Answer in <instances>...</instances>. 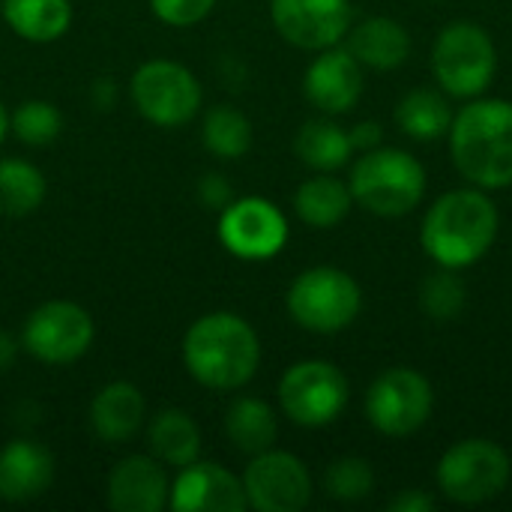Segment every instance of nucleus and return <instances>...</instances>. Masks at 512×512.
<instances>
[{
    "label": "nucleus",
    "instance_id": "1",
    "mask_svg": "<svg viewBox=\"0 0 512 512\" xmlns=\"http://www.w3.org/2000/svg\"><path fill=\"white\" fill-rule=\"evenodd\" d=\"M183 366L207 390H240L261 366L258 333L237 312L201 315L183 336Z\"/></svg>",
    "mask_w": 512,
    "mask_h": 512
},
{
    "label": "nucleus",
    "instance_id": "2",
    "mask_svg": "<svg viewBox=\"0 0 512 512\" xmlns=\"http://www.w3.org/2000/svg\"><path fill=\"white\" fill-rule=\"evenodd\" d=\"M498 207L480 189H453L441 195L420 231V243L438 267L462 270L477 264L498 237Z\"/></svg>",
    "mask_w": 512,
    "mask_h": 512
},
{
    "label": "nucleus",
    "instance_id": "3",
    "mask_svg": "<svg viewBox=\"0 0 512 512\" xmlns=\"http://www.w3.org/2000/svg\"><path fill=\"white\" fill-rule=\"evenodd\" d=\"M453 162L480 189L512 186V102L480 99L465 105L450 126Z\"/></svg>",
    "mask_w": 512,
    "mask_h": 512
},
{
    "label": "nucleus",
    "instance_id": "4",
    "mask_svg": "<svg viewBox=\"0 0 512 512\" xmlns=\"http://www.w3.org/2000/svg\"><path fill=\"white\" fill-rule=\"evenodd\" d=\"M354 201L384 219L411 213L426 195V168L405 150H366L351 168Z\"/></svg>",
    "mask_w": 512,
    "mask_h": 512
},
{
    "label": "nucleus",
    "instance_id": "5",
    "mask_svg": "<svg viewBox=\"0 0 512 512\" xmlns=\"http://www.w3.org/2000/svg\"><path fill=\"white\" fill-rule=\"evenodd\" d=\"M285 306L303 330L339 333L360 315L363 294L351 273L339 267H309L291 282Z\"/></svg>",
    "mask_w": 512,
    "mask_h": 512
},
{
    "label": "nucleus",
    "instance_id": "6",
    "mask_svg": "<svg viewBox=\"0 0 512 512\" xmlns=\"http://www.w3.org/2000/svg\"><path fill=\"white\" fill-rule=\"evenodd\" d=\"M498 69V48L492 36L474 21H453L444 27L432 48V72L438 84L456 96H480Z\"/></svg>",
    "mask_w": 512,
    "mask_h": 512
},
{
    "label": "nucleus",
    "instance_id": "7",
    "mask_svg": "<svg viewBox=\"0 0 512 512\" xmlns=\"http://www.w3.org/2000/svg\"><path fill=\"white\" fill-rule=\"evenodd\" d=\"M129 96L135 111L147 123L162 129H177L198 114L204 90L189 66L156 57L135 69L129 81Z\"/></svg>",
    "mask_w": 512,
    "mask_h": 512
},
{
    "label": "nucleus",
    "instance_id": "8",
    "mask_svg": "<svg viewBox=\"0 0 512 512\" xmlns=\"http://www.w3.org/2000/svg\"><path fill=\"white\" fill-rule=\"evenodd\" d=\"M512 465L504 447L486 438L459 441L438 462V489L456 504H486L510 483Z\"/></svg>",
    "mask_w": 512,
    "mask_h": 512
},
{
    "label": "nucleus",
    "instance_id": "9",
    "mask_svg": "<svg viewBox=\"0 0 512 512\" xmlns=\"http://www.w3.org/2000/svg\"><path fill=\"white\" fill-rule=\"evenodd\" d=\"M348 378L327 360L294 363L279 381L282 414L306 429H321L339 420L348 405Z\"/></svg>",
    "mask_w": 512,
    "mask_h": 512
},
{
    "label": "nucleus",
    "instance_id": "10",
    "mask_svg": "<svg viewBox=\"0 0 512 512\" xmlns=\"http://www.w3.org/2000/svg\"><path fill=\"white\" fill-rule=\"evenodd\" d=\"M96 336V324L90 312L72 300H48L36 306L24 327L21 345L30 357L45 366H66L81 360Z\"/></svg>",
    "mask_w": 512,
    "mask_h": 512
},
{
    "label": "nucleus",
    "instance_id": "11",
    "mask_svg": "<svg viewBox=\"0 0 512 512\" xmlns=\"http://www.w3.org/2000/svg\"><path fill=\"white\" fill-rule=\"evenodd\" d=\"M432 405V384L408 366L387 369L366 393V417L387 438H408L420 432L432 417Z\"/></svg>",
    "mask_w": 512,
    "mask_h": 512
},
{
    "label": "nucleus",
    "instance_id": "12",
    "mask_svg": "<svg viewBox=\"0 0 512 512\" xmlns=\"http://www.w3.org/2000/svg\"><path fill=\"white\" fill-rule=\"evenodd\" d=\"M216 231L219 243L240 261H270L288 243L285 213L261 195L234 198L222 207Z\"/></svg>",
    "mask_w": 512,
    "mask_h": 512
},
{
    "label": "nucleus",
    "instance_id": "13",
    "mask_svg": "<svg viewBox=\"0 0 512 512\" xmlns=\"http://www.w3.org/2000/svg\"><path fill=\"white\" fill-rule=\"evenodd\" d=\"M240 480L249 507L258 512H300L312 501L309 468L285 450L270 447L252 456Z\"/></svg>",
    "mask_w": 512,
    "mask_h": 512
},
{
    "label": "nucleus",
    "instance_id": "14",
    "mask_svg": "<svg viewBox=\"0 0 512 512\" xmlns=\"http://www.w3.org/2000/svg\"><path fill=\"white\" fill-rule=\"evenodd\" d=\"M279 36L303 51L336 45L351 27V0H270Z\"/></svg>",
    "mask_w": 512,
    "mask_h": 512
},
{
    "label": "nucleus",
    "instance_id": "15",
    "mask_svg": "<svg viewBox=\"0 0 512 512\" xmlns=\"http://www.w3.org/2000/svg\"><path fill=\"white\" fill-rule=\"evenodd\" d=\"M168 507L174 512H243L249 501L237 474L216 462L195 459L192 465L177 471Z\"/></svg>",
    "mask_w": 512,
    "mask_h": 512
},
{
    "label": "nucleus",
    "instance_id": "16",
    "mask_svg": "<svg viewBox=\"0 0 512 512\" xmlns=\"http://www.w3.org/2000/svg\"><path fill=\"white\" fill-rule=\"evenodd\" d=\"M306 99L324 114H345L363 96V66L348 48H324L303 75Z\"/></svg>",
    "mask_w": 512,
    "mask_h": 512
},
{
    "label": "nucleus",
    "instance_id": "17",
    "mask_svg": "<svg viewBox=\"0 0 512 512\" xmlns=\"http://www.w3.org/2000/svg\"><path fill=\"white\" fill-rule=\"evenodd\" d=\"M171 480L156 456H126L108 474V507L114 512H162L168 507Z\"/></svg>",
    "mask_w": 512,
    "mask_h": 512
},
{
    "label": "nucleus",
    "instance_id": "18",
    "mask_svg": "<svg viewBox=\"0 0 512 512\" xmlns=\"http://www.w3.org/2000/svg\"><path fill=\"white\" fill-rule=\"evenodd\" d=\"M54 480V456L27 438H15L0 447V498L24 504L48 492Z\"/></svg>",
    "mask_w": 512,
    "mask_h": 512
},
{
    "label": "nucleus",
    "instance_id": "19",
    "mask_svg": "<svg viewBox=\"0 0 512 512\" xmlns=\"http://www.w3.org/2000/svg\"><path fill=\"white\" fill-rule=\"evenodd\" d=\"M90 429L105 444H126L144 429L147 399L132 381L105 384L90 402Z\"/></svg>",
    "mask_w": 512,
    "mask_h": 512
},
{
    "label": "nucleus",
    "instance_id": "20",
    "mask_svg": "<svg viewBox=\"0 0 512 512\" xmlns=\"http://www.w3.org/2000/svg\"><path fill=\"white\" fill-rule=\"evenodd\" d=\"M348 51L360 60V66L390 72L399 69L411 54L408 30L393 18H369L357 24L348 36Z\"/></svg>",
    "mask_w": 512,
    "mask_h": 512
},
{
    "label": "nucleus",
    "instance_id": "21",
    "mask_svg": "<svg viewBox=\"0 0 512 512\" xmlns=\"http://www.w3.org/2000/svg\"><path fill=\"white\" fill-rule=\"evenodd\" d=\"M147 441H150V453L162 465L177 468V471L192 465L201 456V429L180 408L159 411L147 426Z\"/></svg>",
    "mask_w": 512,
    "mask_h": 512
},
{
    "label": "nucleus",
    "instance_id": "22",
    "mask_svg": "<svg viewBox=\"0 0 512 512\" xmlns=\"http://www.w3.org/2000/svg\"><path fill=\"white\" fill-rule=\"evenodd\" d=\"M3 21L27 42H57L72 27V0H3Z\"/></svg>",
    "mask_w": 512,
    "mask_h": 512
},
{
    "label": "nucleus",
    "instance_id": "23",
    "mask_svg": "<svg viewBox=\"0 0 512 512\" xmlns=\"http://www.w3.org/2000/svg\"><path fill=\"white\" fill-rule=\"evenodd\" d=\"M225 432H228V441L234 444V450H240L246 456H258L276 444L279 420H276V411L264 399L240 396L231 402V408L225 414Z\"/></svg>",
    "mask_w": 512,
    "mask_h": 512
},
{
    "label": "nucleus",
    "instance_id": "24",
    "mask_svg": "<svg viewBox=\"0 0 512 512\" xmlns=\"http://www.w3.org/2000/svg\"><path fill=\"white\" fill-rule=\"evenodd\" d=\"M351 204V186L330 174L309 177L294 195V210L309 228H336L351 213Z\"/></svg>",
    "mask_w": 512,
    "mask_h": 512
},
{
    "label": "nucleus",
    "instance_id": "25",
    "mask_svg": "<svg viewBox=\"0 0 512 512\" xmlns=\"http://www.w3.org/2000/svg\"><path fill=\"white\" fill-rule=\"evenodd\" d=\"M48 192L45 174L18 156L0 159V216H27L42 207Z\"/></svg>",
    "mask_w": 512,
    "mask_h": 512
},
{
    "label": "nucleus",
    "instance_id": "26",
    "mask_svg": "<svg viewBox=\"0 0 512 512\" xmlns=\"http://www.w3.org/2000/svg\"><path fill=\"white\" fill-rule=\"evenodd\" d=\"M294 150L300 156V162H306L309 168L330 174L339 171L342 165H348L354 147L351 138L342 126H336L333 120H309L297 138H294Z\"/></svg>",
    "mask_w": 512,
    "mask_h": 512
},
{
    "label": "nucleus",
    "instance_id": "27",
    "mask_svg": "<svg viewBox=\"0 0 512 512\" xmlns=\"http://www.w3.org/2000/svg\"><path fill=\"white\" fill-rule=\"evenodd\" d=\"M396 123L405 135L417 141H435L441 135H450L453 114L438 90H411L396 108Z\"/></svg>",
    "mask_w": 512,
    "mask_h": 512
},
{
    "label": "nucleus",
    "instance_id": "28",
    "mask_svg": "<svg viewBox=\"0 0 512 512\" xmlns=\"http://www.w3.org/2000/svg\"><path fill=\"white\" fill-rule=\"evenodd\" d=\"M201 138L216 159H240L252 147V123L234 105H213L204 114Z\"/></svg>",
    "mask_w": 512,
    "mask_h": 512
},
{
    "label": "nucleus",
    "instance_id": "29",
    "mask_svg": "<svg viewBox=\"0 0 512 512\" xmlns=\"http://www.w3.org/2000/svg\"><path fill=\"white\" fill-rule=\"evenodd\" d=\"M9 132L27 147H45L63 132V114L54 102L27 99L9 114Z\"/></svg>",
    "mask_w": 512,
    "mask_h": 512
},
{
    "label": "nucleus",
    "instance_id": "30",
    "mask_svg": "<svg viewBox=\"0 0 512 512\" xmlns=\"http://www.w3.org/2000/svg\"><path fill=\"white\" fill-rule=\"evenodd\" d=\"M324 489L336 501H363L375 489L372 465L360 456L336 459L324 474Z\"/></svg>",
    "mask_w": 512,
    "mask_h": 512
},
{
    "label": "nucleus",
    "instance_id": "31",
    "mask_svg": "<svg viewBox=\"0 0 512 512\" xmlns=\"http://www.w3.org/2000/svg\"><path fill=\"white\" fill-rule=\"evenodd\" d=\"M420 303L426 309V315H432L435 321H450L465 309V285L456 276V270L441 267L438 273H432L423 282V294Z\"/></svg>",
    "mask_w": 512,
    "mask_h": 512
},
{
    "label": "nucleus",
    "instance_id": "32",
    "mask_svg": "<svg viewBox=\"0 0 512 512\" xmlns=\"http://www.w3.org/2000/svg\"><path fill=\"white\" fill-rule=\"evenodd\" d=\"M216 0H150L153 15L168 27H192L213 12Z\"/></svg>",
    "mask_w": 512,
    "mask_h": 512
},
{
    "label": "nucleus",
    "instance_id": "33",
    "mask_svg": "<svg viewBox=\"0 0 512 512\" xmlns=\"http://www.w3.org/2000/svg\"><path fill=\"white\" fill-rule=\"evenodd\" d=\"M201 201L207 204V207H228L231 201H234V192H231V186L222 180V174H207L204 180H201Z\"/></svg>",
    "mask_w": 512,
    "mask_h": 512
},
{
    "label": "nucleus",
    "instance_id": "34",
    "mask_svg": "<svg viewBox=\"0 0 512 512\" xmlns=\"http://www.w3.org/2000/svg\"><path fill=\"white\" fill-rule=\"evenodd\" d=\"M390 512H432L435 510V498L426 492H402L399 498H393L387 504Z\"/></svg>",
    "mask_w": 512,
    "mask_h": 512
},
{
    "label": "nucleus",
    "instance_id": "35",
    "mask_svg": "<svg viewBox=\"0 0 512 512\" xmlns=\"http://www.w3.org/2000/svg\"><path fill=\"white\" fill-rule=\"evenodd\" d=\"M348 138H351V147L360 150V153L375 150V147H381V126L378 123H357L348 132Z\"/></svg>",
    "mask_w": 512,
    "mask_h": 512
},
{
    "label": "nucleus",
    "instance_id": "36",
    "mask_svg": "<svg viewBox=\"0 0 512 512\" xmlns=\"http://www.w3.org/2000/svg\"><path fill=\"white\" fill-rule=\"evenodd\" d=\"M18 345H21V342H15L9 333H3V330H0V372H3V369H9V366L15 363Z\"/></svg>",
    "mask_w": 512,
    "mask_h": 512
},
{
    "label": "nucleus",
    "instance_id": "37",
    "mask_svg": "<svg viewBox=\"0 0 512 512\" xmlns=\"http://www.w3.org/2000/svg\"><path fill=\"white\" fill-rule=\"evenodd\" d=\"M6 135H9V111H6L3 102H0V144L6 141Z\"/></svg>",
    "mask_w": 512,
    "mask_h": 512
},
{
    "label": "nucleus",
    "instance_id": "38",
    "mask_svg": "<svg viewBox=\"0 0 512 512\" xmlns=\"http://www.w3.org/2000/svg\"><path fill=\"white\" fill-rule=\"evenodd\" d=\"M0 18H3V3H0Z\"/></svg>",
    "mask_w": 512,
    "mask_h": 512
}]
</instances>
